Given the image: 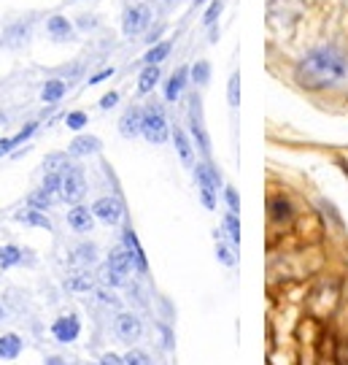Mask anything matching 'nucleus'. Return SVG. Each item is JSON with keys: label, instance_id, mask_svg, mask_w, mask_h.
Listing matches in <instances>:
<instances>
[{"label": "nucleus", "instance_id": "28", "mask_svg": "<svg viewBox=\"0 0 348 365\" xmlns=\"http://www.w3.org/2000/svg\"><path fill=\"white\" fill-rule=\"evenodd\" d=\"M224 230L230 235L232 247H241V222H238V214L230 211L227 217H224Z\"/></svg>", "mask_w": 348, "mask_h": 365}, {"label": "nucleus", "instance_id": "45", "mask_svg": "<svg viewBox=\"0 0 348 365\" xmlns=\"http://www.w3.org/2000/svg\"><path fill=\"white\" fill-rule=\"evenodd\" d=\"M81 27H95V19L92 16H81V22H78Z\"/></svg>", "mask_w": 348, "mask_h": 365}, {"label": "nucleus", "instance_id": "13", "mask_svg": "<svg viewBox=\"0 0 348 365\" xmlns=\"http://www.w3.org/2000/svg\"><path fill=\"white\" fill-rule=\"evenodd\" d=\"M186 81H189V68H186V66L176 68V71L170 73L168 84H165V101H168V103H176L181 95H184V90H186Z\"/></svg>", "mask_w": 348, "mask_h": 365}, {"label": "nucleus", "instance_id": "36", "mask_svg": "<svg viewBox=\"0 0 348 365\" xmlns=\"http://www.w3.org/2000/svg\"><path fill=\"white\" fill-rule=\"evenodd\" d=\"M125 365H149V354L141 352V349H132V352L125 354Z\"/></svg>", "mask_w": 348, "mask_h": 365}, {"label": "nucleus", "instance_id": "5", "mask_svg": "<svg viewBox=\"0 0 348 365\" xmlns=\"http://www.w3.org/2000/svg\"><path fill=\"white\" fill-rule=\"evenodd\" d=\"M130 271H132V260H130L127 249H125V247L111 249V255H108V260H105V268H103L105 284H111V287H119V284H125V279H127Z\"/></svg>", "mask_w": 348, "mask_h": 365}, {"label": "nucleus", "instance_id": "6", "mask_svg": "<svg viewBox=\"0 0 348 365\" xmlns=\"http://www.w3.org/2000/svg\"><path fill=\"white\" fill-rule=\"evenodd\" d=\"M189 133H192L194 144L206 157H211V138L206 133V125H203V106H200V95L194 92L192 101H189Z\"/></svg>", "mask_w": 348, "mask_h": 365}, {"label": "nucleus", "instance_id": "43", "mask_svg": "<svg viewBox=\"0 0 348 365\" xmlns=\"http://www.w3.org/2000/svg\"><path fill=\"white\" fill-rule=\"evenodd\" d=\"M11 149H14L11 138H0V157H3V155H9Z\"/></svg>", "mask_w": 348, "mask_h": 365}, {"label": "nucleus", "instance_id": "27", "mask_svg": "<svg viewBox=\"0 0 348 365\" xmlns=\"http://www.w3.org/2000/svg\"><path fill=\"white\" fill-rule=\"evenodd\" d=\"M52 200H54V195H49L46 190H36V192L27 195V206H30V209L46 211V209H52Z\"/></svg>", "mask_w": 348, "mask_h": 365}, {"label": "nucleus", "instance_id": "19", "mask_svg": "<svg viewBox=\"0 0 348 365\" xmlns=\"http://www.w3.org/2000/svg\"><path fill=\"white\" fill-rule=\"evenodd\" d=\"M22 339L16 336V333H6V336H0V360H16L19 354H22Z\"/></svg>", "mask_w": 348, "mask_h": 365}, {"label": "nucleus", "instance_id": "25", "mask_svg": "<svg viewBox=\"0 0 348 365\" xmlns=\"http://www.w3.org/2000/svg\"><path fill=\"white\" fill-rule=\"evenodd\" d=\"M170 46H173L170 41H159L157 46L152 43V49L143 54V63H146V66H159V63L170 54Z\"/></svg>", "mask_w": 348, "mask_h": 365}, {"label": "nucleus", "instance_id": "47", "mask_svg": "<svg viewBox=\"0 0 348 365\" xmlns=\"http://www.w3.org/2000/svg\"><path fill=\"white\" fill-rule=\"evenodd\" d=\"M0 319H6V309L3 306H0Z\"/></svg>", "mask_w": 348, "mask_h": 365}, {"label": "nucleus", "instance_id": "11", "mask_svg": "<svg viewBox=\"0 0 348 365\" xmlns=\"http://www.w3.org/2000/svg\"><path fill=\"white\" fill-rule=\"evenodd\" d=\"M78 333H81V322H78L76 314H65V317H57L52 325V336L60 344H70V341L78 339Z\"/></svg>", "mask_w": 348, "mask_h": 365}, {"label": "nucleus", "instance_id": "34", "mask_svg": "<svg viewBox=\"0 0 348 365\" xmlns=\"http://www.w3.org/2000/svg\"><path fill=\"white\" fill-rule=\"evenodd\" d=\"M221 9H224V0H213V3L208 6L206 16H203V25H206V27H213V25H216V19H219Z\"/></svg>", "mask_w": 348, "mask_h": 365}, {"label": "nucleus", "instance_id": "40", "mask_svg": "<svg viewBox=\"0 0 348 365\" xmlns=\"http://www.w3.org/2000/svg\"><path fill=\"white\" fill-rule=\"evenodd\" d=\"M97 300H100V303H105V306H119V298H116L114 292H108V289H97Z\"/></svg>", "mask_w": 348, "mask_h": 365}, {"label": "nucleus", "instance_id": "32", "mask_svg": "<svg viewBox=\"0 0 348 365\" xmlns=\"http://www.w3.org/2000/svg\"><path fill=\"white\" fill-rule=\"evenodd\" d=\"M227 101H230V108H238L241 106V73H232L230 84H227Z\"/></svg>", "mask_w": 348, "mask_h": 365}, {"label": "nucleus", "instance_id": "33", "mask_svg": "<svg viewBox=\"0 0 348 365\" xmlns=\"http://www.w3.org/2000/svg\"><path fill=\"white\" fill-rule=\"evenodd\" d=\"M192 78L197 87H206L208 84V78H211V66H208L206 60H197V63L192 66Z\"/></svg>", "mask_w": 348, "mask_h": 365}, {"label": "nucleus", "instance_id": "31", "mask_svg": "<svg viewBox=\"0 0 348 365\" xmlns=\"http://www.w3.org/2000/svg\"><path fill=\"white\" fill-rule=\"evenodd\" d=\"M41 190H46L49 195H57V192L63 190V173H57V170H49V173L43 176V184H41Z\"/></svg>", "mask_w": 348, "mask_h": 365}, {"label": "nucleus", "instance_id": "15", "mask_svg": "<svg viewBox=\"0 0 348 365\" xmlns=\"http://www.w3.org/2000/svg\"><path fill=\"white\" fill-rule=\"evenodd\" d=\"M68 225L76 233H90L92 227H95V214L87 206H73V209L68 211Z\"/></svg>", "mask_w": 348, "mask_h": 365}, {"label": "nucleus", "instance_id": "46", "mask_svg": "<svg viewBox=\"0 0 348 365\" xmlns=\"http://www.w3.org/2000/svg\"><path fill=\"white\" fill-rule=\"evenodd\" d=\"M162 3H165V6H176V3H179V0H162Z\"/></svg>", "mask_w": 348, "mask_h": 365}, {"label": "nucleus", "instance_id": "26", "mask_svg": "<svg viewBox=\"0 0 348 365\" xmlns=\"http://www.w3.org/2000/svg\"><path fill=\"white\" fill-rule=\"evenodd\" d=\"M22 262V249L9 244V247H0V268L3 271H9L14 265H19Z\"/></svg>", "mask_w": 348, "mask_h": 365}, {"label": "nucleus", "instance_id": "21", "mask_svg": "<svg viewBox=\"0 0 348 365\" xmlns=\"http://www.w3.org/2000/svg\"><path fill=\"white\" fill-rule=\"evenodd\" d=\"M159 84V66H143L138 76V95H149Z\"/></svg>", "mask_w": 348, "mask_h": 365}, {"label": "nucleus", "instance_id": "30", "mask_svg": "<svg viewBox=\"0 0 348 365\" xmlns=\"http://www.w3.org/2000/svg\"><path fill=\"white\" fill-rule=\"evenodd\" d=\"M216 257H219V262L221 265H235L238 262V257H235V252H232V247H227L224 241H221V235H219V230H216Z\"/></svg>", "mask_w": 348, "mask_h": 365}, {"label": "nucleus", "instance_id": "16", "mask_svg": "<svg viewBox=\"0 0 348 365\" xmlns=\"http://www.w3.org/2000/svg\"><path fill=\"white\" fill-rule=\"evenodd\" d=\"M46 33H49L52 41H57V43H68V41L76 38V30H73V25H70L65 16H52V19L46 22Z\"/></svg>", "mask_w": 348, "mask_h": 365}, {"label": "nucleus", "instance_id": "8", "mask_svg": "<svg viewBox=\"0 0 348 365\" xmlns=\"http://www.w3.org/2000/svg\"><path fill=\"white\" fill-rule=\"evenodd\" d=\"M92 214H95V220H100L103 225H119L122 217H125V206H122L119 197H100V200H95Z\"/></svg>", "mask_w": 348, "mask_h": 365}, {"label": "nucleus", "instance_id": "18", "mask_svg": "<svg viewBox=\"0 0 348 365\" xmlns=\"http://www.w3.org/2000/svg\"><path fill=\"white\" fill-rule=\"evenodd\" d=\"M14 220L22 222V225H30V227H43V230H52V222H49V217H46L43 211H38V209H30V206H27L25 211H19V214H14Z\"/></svg>", "mask_w": 348, "mask_h": 365}, {"label": "nucleus", "instance_id": "42", "mask_svg": "<svg viewBox=\"0 0 348 365\" xmlns=\"http://www.w3.org/2000/svg\"><path fill=\"white\" fill-rule=\"evenodd\" d=\"M97 365H125V357H116L114 352H108V354L100 357V363Z\"/></svg>", "mask_w": 348, "mask_h": 365}, {"label": "nucleus", "instance_id": "9", "mask_svg": "<svg viewBox=\"0 0 348 365\" xmlns=\"http://www.w3.org/2000/svg\"><path fill=\"white\" fill-rule=\"evenodd\" d=\"M122 247L127 249L130 260H132V268L138 271V274H146L149 271V260H146V252H143L141 241H138V235L132 227H127L125 233H122Z\"/></svg>", "mask_w": 348, "mask_h": 365}, {"label": "nucleus", "instance_id": "35", "mask_svg": "<svg viewBox=\"0 0 348 365\" xmlns=\"http://www.w3.org/2000/svg\"><path fill=\"white\" fill-rule=\"evenodd\" d=\"M87 122H90V119H87L84 111H70V114L65 117V125H68L70 130H81V128H87Z\"/></svg>", "mask_w": 348, "mask_h": 365}, {"label": "nucleus", "instance_id": "41", "mask_svg": "<svg viewBox=\"0 0 348 365\" xmlns=\"http://www.w3.org/2000/svg\"><path fill=\"white\" fill-rule=\"evenodd\" d=\"M114 76V68H103V71H97L95 76L90 78V84H100V81H105V78Z\"/></svg>", "mask_w": 348, "mask_h": 365}, {"label": "nucleus", "instance_id": "2", "mask_svg": "<svg viewBox=\"0 0 348 365\" xmlns=\"http://www.w3.org/2000/svg\"><path fill=\"white\" fill-rule=\"evenodd\" d=\"M141 135L149 144H165L170 135V125L165 117V108L159 103H149L143 108V130Z\"/></svg>", "mask_w": 348, "mask_h": 365}, {"label": "nucleus", "instance_id": "22", "mask_svg": "<svg viewBox=\"0 0 348 365\" xmlns=\"http://www.w3.org/2000/svg\"><path fill=\"white\" fill-rule=\"evenodd\" d=\"M70 260L76 262V265H84V268H90L97 262V247L95 244H78L73 249V255H70Z\"/></svg>", "mask_w": 348, "mask_h": 365}, {"label": "nucleus", "instance_id": "4", "mask_svg": "<svg viewBox=\"0 0 348 365\" xmlns=\"http://www.w3.org/2000/svg\"><path fill=\"white\" fill-rule=\"evenodd\" d=\"M154 22V14H152V6L149 3H135V6H130L125 16H122V33L127 36V38H135V36H141L146 33L149 27Z\"/></svg>", "mask_w": 348, "mask_h": 365}, {"label": "nucleus", "instance_id": "39", "mask_svg": "<svg viewBox=\"0 0 348 365\" xmlns=\"http://www.w3.org/2000/svg\"><path fill=\"white\" fill-rule=\"evenodd\" d=\"M116 103H119V92H105L103 98H100V108H103V111L114 108Z\"/></svg>", "mask_w": 348, "mask_h": 365}, {"label": "nucleus", "instance_id": "14", "mask_svg": "<svg viewBox=\"0 0 348 365\" xmlns=\"http://www.w3.org/2000/svg\"><path fill=\"white\" fill-rule=\"evenodd\" d=\"M103 149V141L97 138V135H76L70 146H68V155L70 157H90V155H97Z\"/></svg>", "mask_w": 348, "mask_h": 365}, {"label": "nucleus", "instance_id": "12", "mask_svg": "<svg viewBox=\"0 0 348 365\" xmlns=\"http://www.w3.org/2000/svg\"><path fill=\"white\" fill-rule=\"evenodd\" d=\"M141 130H143V108L141 106H130L127 111L122 114V119H119V133L125 138H135V135H141Z\"/></svg>", "mask_w": 348, "mask_h": 365}, {"label": "nucleus", "instance_id": "17", "mask_svg": "<svg viewBox=\"0 0 348 365\" xmlns=\"http://www.w3.org/2000/svg\"><path fill=\"white\" fill-rule=\"evenodd\" d=\"M173 144H176V152H179V157H181V163L184 165H194V149H192V141H189V135L181 130L179 125L173 128Z\"/></svg>", "mask_w": 348, "mask_h": 365}, {"label": "nucleus", "instance_id": "29", "mask_svg": "<svg viewBox=\"0 0 348 365\" xmlns=\"http://www.w3.org/2000/svg\"><path fill=\"white\" fill-rule=\"evenodd\" d=\"M43 168H46V173H49V170H57V173H63L65 168H70V163H68V155H65V152H54V155H49L46 160H43Z\"/></svg>", "mask_w": 348, "mask_h": 365}, {"label": "nucleus", "instance_id": "38", "mask_svg": "<svg viewBox=\"0 0 348 365\" xmlns=\"http://www.w3.org/2000/svg\"><path fill=\"white\" fill-rule=\"evenodd\" d=\"M224 200H227V206H230V211H241V197H238V192H235V187H227L224 190Z\"/></svg>", "mask_w": 348, "mask_h": 365}, {"label": "nucleus", "instance_id": "1", "mask_svg": "<svg viewBox=\"0 0 348 365\" xmlns=\"http://www.w3.org/2000/svg\"><path fill=\"white\" fill-rule=\"evenodd\" d=\"M295 76L308 90L337 87L348 78V57L335 46H319L297 63Z\"/></svg>", "mask_w": 348, "mask_h": 365}, {"label": "nucleus", "instance_id": "20", "mask_svg": "<svg viewBox=\"0 0 348 365\" xmlns=\"http://www.w3.org/2000/svg\"><path fill=\"white\" fill-rule=\"evenodd\" d=\"M65 92H68V84H65L63 78H49L43 84V90H41V101L43 103H60L65 98Z\"/></svg>", "mask_w": 348, "mask_h": 365}, {"label": "nucleus", "instance_id": "23", "mask_svg": "<svg viewBox=\"0 0 348 365\" xmlns=\"http://www.w3.org/2000/svg\"><path fill=\"white\" fill-rule=\"evenodd\" d=\"M65 287L73 289V292H90V289L95 287V276H92L90 271H78V274H73L65 282Z\"/></svg>", "mask_w": 348, "mask_h": 365}, {"label": "nucleus", "instance_id": "37", "mask_svg": "<svg viewBox=\"0 0 348 365\" xmlns=\"http://www.w3.org/2000/svg\"><path fill=\"white\" fill-rule=\"evenodd\" d=\"M36 128H38V122H30V125H27L25 130H19V133H16V135H14V138H11V144H14V146L25 144L27 138H30V135L36 133Z\"/></svg>", "mask_w": 348, "mask_h": 365}, {"label": "nucleus", "instance_id": "10", "mask_svg": "<svg viewBox=\"0 0 348 365\" xmlns=\"http://www.w3.org/2000/svg\"><path fill=\"white\" fill-rule=\"evenodd\" d=\"M114 330H116V336H119V341H127V344H132V341L141 339L143 325H141V319H138L135 314L122 312L119 317H116Z\"/></svg>", "mask_w": 348, "mask_h": 365}, {"label": "nucleus", "instance_id": "3", "mask_svg": "<svg viewBox=\"0 0 348 365\" xmlns=\"http://www.w3.org/2000/svg\"><path fill=\"white\" fill-rule=\"evenodd\" d=\"M194 182H197V190H200V200L208 211L216 209V192L221 187V173L211 163H197L194 165Z\"/></svg>", "mask_w": 348, "mask_h": 365}, {"label": "nucleus", "instance_id": "44", "mask_svg": "<svg viewBox=\"0 0 348 365\" xmlns=\"http://www.w3.org/2000/svg\"><path fill=\"white\" fill-rule=\"evenodd\" d=\"M46 365H73V363H68L65 357H49V360H46Z\"/></svg>", "mask_w": 348, "mask_h": 365}, {"label": "nucleus", "instance_id": "7", "mask_svg": "<svg viewBox=\"0 0 348 365\" xmlns=\"http://www.w3.org/2000/svg\"><path fill=\"white\" fill-rule=\"evenodd\" d=\"M84 192H87V182H84L81 168H65L63 190H60V195H63L65 203H78V200L84 197Z\"/></svg>", "mask_w": 348, "mask_h": 365}, {"label": "nucleus", "instance_id": "24", "mask_svg": "<svg viewBox=\"0 0 348 365\" xmlns=\"http://www.w3.org/2000/svg\"><path fill=\"white\" fill-rule=\"evenodd\" d=\"M270 217H273V222H289L292 220V203L286 200V197H273L270 200Z\"/></svg>", "mask_w": 348, "mask_h": 365}]
</instances>
